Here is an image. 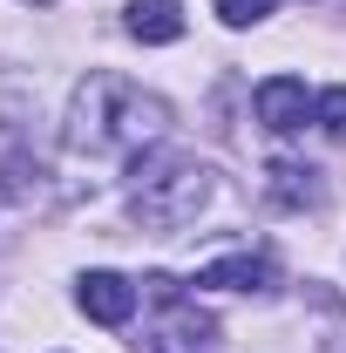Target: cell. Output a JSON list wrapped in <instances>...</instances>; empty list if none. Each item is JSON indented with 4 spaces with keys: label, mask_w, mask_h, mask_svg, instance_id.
Masks as SVG:
<instances>
[{
    "label": "cell",
    "mask_w": 346,
    "mask_h": 353,
    "mask_svg": "<svg viewBox=\"0 0 346 353\" xmlns=\"http://www.w3.org/2000/svg\"><path fill=\"white\" fill-rule=\"evenodd\" d=\"M163 130H170V102L150 95L143 82H130V75L75 82L68 123H61L68 150H82V157H143V150H156Z\"/></svg>",
    "instance_id": "6da1fadb"
},
{
    "label": "cell",
    "mask_w": 346,
    "mask_h": 353,
    "mask_svg": "<svg viewBox=\"0 0 346 353\" xmlns=\"http://www.w3.org/2000/svg\"><path fill=\"white\" fill-rule=\"evenodd\" d=\"M211 204V163L183 150H143L130 163V218L143 231H183Z\"/></svg>",
    "instance_id": "7a4b0ae2"
},
{
    "label": "cell",
    "mask_w": 346,
    "mask_h": 353,
    "mask_svg": "<svg viewBox=\"0 0 346 353\" xmlns=\"http://www.w3.org/2000/svg\"><path fill=\"white\" fill-rule=\"evenodd\" d=\"M143 292L156 299V319L143 326L136 353H211V340H217L211 312H197V299H183V285H176V279L150 272V279H143Z\"/></svg>",
    "instance_id": "3957f363"
},
{
    "label": "cell",
    "mask_w": 346,
    "mask_h": 353,
    "mask_svg": "<svg viewBox=\"0 0 346 353\" xmlns=\"http://www.w3.org/2000/svg\"><path fill=\"white\" fill-rule=\"evenodd\" d=\"M75 306H82L95 326H130L136 285L123 279V272H82V279H75Z\"/></svg>",
    "instance_id": "277c9868"
},
{
    "label": "cell",
    "mask_w": 346,
    "mask_h": 353,
    "mask_svg": "<svg viewBox=\"0 0 346 353\" xmlns=\"http://www.w3.org/2000/svg\"><path fill=\"white\" fill-rule=\"evenodd\" d=\"M305 116H312V95H305L299 75H272V82H258V123L278 136L305 130Z\"/></svg>",
    "instance_id": "5b68a950"
},
{
    "label": "cell",
    "mask_w": 346,
    "mask_h": 353,
    "mask_svg": "<svg viewBox=\"0 0 346 353\" xmlns=\"http://www.w3.org/2000/svg\"><path fill=\"white\" fill-rule=\"evenodd\" d=\"M272 259H252V252H238V259H211L197 272V285H217V292H272Z\"/></svg>",
    "instance_id": "8992f818"
},
{
    "label": "cell",
    "mask_w": 346,
    "mask_h": 353,
    "mask_svg": "<svg viewBox=\"0 0 346 353\" xmlns=\"http://www.w3.org/2000/svg\"><path fill=\"white\" fill-rule=\"evenodd\" d=\"M123 28H130L136 41H150V48H170L183 34V7L176 0H130L123 7Z\"/></svg>",
    "instance_id": "52a82bcc"
},
{
    "label": "cell",
    "mask_w": 346,
    "mask_h": 353,
    "mask_svg": "<svg viewBox=\"0 0 346 353\" xmlns=\"http://www.w3.org/2000/svg\"><path fill=\"white\" fill-rule=\"evenodd\" d=\"M272 204H285V211H305V204H319V170L312 163H272Z\"/></svg>",
    "instance_id": "ba28073f"
},
{
    "label": "cell",
    "mask_w": 346,
    "mask_h": 353,
    "mask_svg": "<svg viewBox=\"0 0 346 353\" xmlns=\"http://www.w3.org/2000/svg\"><path fill=\"white\" fill-rule=\"evenodd\" d=\"M312 123L333 136V143H346V88H326V95H312Z\"/></svg>",
    "instance_id": "9c48e42d"
},
{
    "label": "cell",
    "mask_w": 346,
    "mask_h": 353,
    "mask_svg": "<svg viewBox=\"0 0 346 353\" xmlns=\"http://www.w3.org/2000/svg\"><path fill=\"white\" fill-rule=\"evenodd\" d=\"M265 14H278V0H217V21L224 28H252Z\"/></svg>",
    "instance_id": "30bf717a"
}]
</instances>
